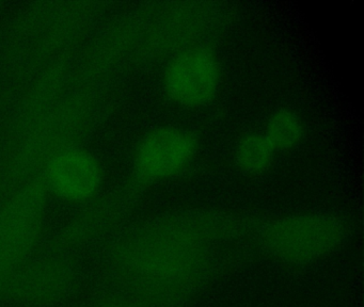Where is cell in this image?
Wrapping results in <instances>:
<instances>
[{
    "label": "cell",
    "instance_id": "30bf717a",
    "mask_svg": "<svg viewBox=\"0 0 364 307\" xmlns=\"http://www.w3.org/2000/svg\"><path fill=\"white\" fill-rule=\"evenodd\" d=\"M223 82V65L205 45L193 44L171 55L164 68V93L174 104L199 108L214 100Z\"/></svg>",
    "mask_w": 364,
    "mask_h": 307
},
{
    "label": "cell",
    "instance_id": "8fae6325",
    "mask_svg": "<svg viewBox=\"0 0 364 307\" xmlns=\"http://www.w3.org/2000/svg\"><path fill=\"white\" fill-rule=\"evenodd\" d=\"M48 195L68 204H86L103 191L104 168L82 145L55 156L40 173Z\"/></svg>",
    "mask_w": 364,
    "mask_h": 307
},
{
    "label": "cell",
    "instance_id": "52a82bcc",
    "mask_svg": "<svg viewBox=\"0 0 364 307\" xmlns=\"http://www.w3.org/2000/svg\"><path fill=\"white\" fill-rule=\"evenodd\" d=\"M144 10L110 19L89 38L73 62L74 83L101 87L127 64L133 63L141 32Z\"/></svg>",
    "mask_w": 364,
    "mask_h": 307
},
{
    "label": "cell",
    "instance_id": "9a60e30c",
    "mask_svg": "<svg viewBox=\"0 0 364 307\" xmlns=\"http://www.w3.org/2000/svg\"><path fill=\"white\" fill-rule=\"evenodd\" d=\"M87 307H159L118 290H108L95 296Z\"/></svg>",
    "mask_w": 364,
    "mask_h": 307
},
{
    "label": "cell",
    "instance_id": "8992f818",
    "mask_svg": "<svg viewBox=\"0 0 364 307\" xmlns=\"http://www.w3.org/2000/svg\"><path fill=\"white\" fill-rule=\"evenodd\" d=\"M140 189L132 181L102 191L57 230L46 251L71 254L99 241L112 239L134 210Z\"/></svg>",
    "mask_w": 364,
    "mask_h": 307
},
{
    "label": "cell",
    "instance_id": "6da1fadb",
    "mask_svg": "<svg viewBox=\"0 0 364 307\" xmlns=\"http://www.w3.org/2000/svg\"><path fill=\"white\" fill-rule=\"evenodd\" d=\"M257 226L244 215L210 209L155 217L109 239L104 249L108 281L157 306H183L240 266L220 247L255 234Z\"/></svg>",
    "mask_w": 364,
    "mask_h": 307
},
{
    "label": "cell",
    "instance_id": "5b68a950",
    "mask_svg": "<svg viewBox=\"0 0 364 307\" xmlns=\"http://www.w3.org/2000/svg\"><path fill=\"white\" fill-rule=\"evenodd\" d=\"M48 200L38 175L11 190L0 203V301L12 275L37 254Z\"/></svg>",
    "mask_w": 364,
    "mask_h": 307
},
{
    "label": "cell",
    "instance_id": "7a4b0ae2",
    "mask_svg": "<svg viewBox=\"0 0 364 307\" xmlns=\"http://www.w3.org/2000/svg\"><path fill=\"white\" fill-rule=\"evenodd\" d=\"M105 11L95 0L37 1L16 17L4 48V64L24 81L86 44Z\"/></svg>",
    "mask_w": 364,
    "mask_h": 307
},
{
    "label": "cell",
    "instance_id": "ba28073f",
    "mask_svg": "<svg viewBox=\"0 0 364 307\" xmlns=\"http://www.w3.org/2000/svg\"><path fill=\"white\" fill-rule=\"evenodd\" d=\"M199 141L188 128L161 125L138 141L132 157L131 181L139 188L176 178L195 161Z\"/></svg>",
    "mask_w": 364,
    "mask_h": 307
},
{
    "label": "cell",
    "instance_id": "9c48e42d",
    "mask_svg": "<svg viewBox=\"0 0 364 307\" xmlns=\"http://www.w3.org/2000/svg\"><path fill=\"white\" fill-rule=\"evenodd\" d=\"M71 254H36L8 281L3 301L21 307H52L69 298L77 284Z\"/></svg>",
    "mask_w": 364,
    "mask_h": 307
},
{
    "label": "cell",
    "instance_id": "277c9868",
    "mask_svg": "<svg viewBox=\"0 0 364 307\" xmlns=\"http://www.w3.org/2000/svg\"><path fill=\"white\" fill-rule=\"evenodd\" d=\"M343 217L330 212L289 213L259 224L255 239L262 251L291 266L316 264L336 253L348 237Z\"/></svg>",
    "mask_w": 364,
    "mask_h": 307
},
{
    "label": "cell",
    "instance_id": "7c38bea8",
    "mask_svg": "<svg viewBox=\"0 0 364 307\" xmlns=\"http://www.w3.org/2000/svg\"><path fill=\"white\" fill-rule=\"evenodd\" d=\"M73 62H54L25 79L5 131V143L52 108L73 87Z\"/></svg>",
    "mask_w": 364,
    "mask_h": 307
},
{
    "label": "cell",
    "instance_id": "3957f363",
    "mask_svg": "<svg viewBox=\"0 0 364 307\" xmlns=\"http://www.w3.org/2000/svg\"><path fill=\"white\" fill-rule=\"evenodd\" d=\"M105 104L104 89L74 83L52 108L5 143L0 181L11 191L38 176L55 156L82 145L103 117Z\"/></svg>",
    "mask_w": 364,
    "mask_h": 307
},
{
    "label": "cell",
    "instance_id": "4fadbf2b",
    "mask_svg": "<svg viewBox=\"0 0 364 307\" xmlns=\"http://www.w3.org/2000/svg\"><path fill=\"white\" fill-rule=\"evenodd\" d=\"M277 153L263 132H249L236 143L234 157L242 173L257 176L272 168Z\"/></svg>",
    "mask_w": 364,
    "mask_h": 307
},
{
    "label": "cell",
    "instance_id": "5bb4252c",
    "mask_svg": "<svg viewBox=\"0 0 364 307\" xmlns=\"http://www.w3.org/2000/svg\"><path fill=\"white\" fill-rule=\"evenodd\" d=\"M262 132L277 151H289L304 139V123L293 109L279 108L269 115Z\"/></svg>",
    "mask_w": 364,
    "mask_h": 307
}]
</instances>
